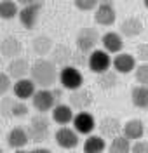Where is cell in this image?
<instances>
[{
  "mask_svg": "<svg viewBox=\"0 0 148 153\" xmlns=\"http://www.w3.org/2000/svg\"><path fill=\"white\" fill-rule=\"evenodd\" d=\"M31 80L40 85L42 89H49L56 84L58 78V71H56V65L51 59H37L31 65Z\"/></svg>",
  "mask_w": 148,
  "mask_h": 153,
  "instance_id": "6da1fadb",
  "label": "cell"
},
{
  "mask_svg": "<svg viewBox=\"0 0 148 153\" xmlns=\"http://www.w3.org/2000/svg\"><path fill=\"white\" fill-rule=\"evenodd\" d=\"M51 132V122L47 117H44V113H39L37 117L31 118L28 127V134H30V141L35 144L44 143Z\"/></svg>",
  "mask_w": 148,
  "mask_h": 153,
  "instance_id": "7a4b0ae2",
  "label": "cell"
},
{
  "mask_svg": "<svg viewBox=\"0 0 148 153\" xmlns=\"http://www.w3.org/2000/svg\"><path fill=\"white\" fill-rule=\"evenodd\" d=\"M59 82L63 89H68V91H79L82 89V84H84V76L79 71L77 66H65L61 68L59 71Z\"/></svg>",
  "mask_w": 148,
  "mask_h": 153,
  "instance_id": "3957f363",
  "label": "cell"
},
{
  "mask_svg": "<svg viewBox=\"0 0 148 153\" xmlns=\"http://www.w3.org/2000/svg\"><path fill=\"white\" fill-rule=\"evenodd\" d=\"M98 42H99V33L96 28H89V26L82 28L77 35V49L84 54L92 52Z\"/></svg>",
  "mask_w": 148,
  "mask_h": 153,
  "instance_id": "277c9868",
  "label": "cell"
},
{
  "mask_svg": "<svg viewBox=\"0 0 148 153\" xmlns=\"http://www.w3.org/2000/svg\"><path fill=\"white\" fill-rule=\"evenodd\" d=\"M87 65H89V70L92 71V73H105V71H108L110 70V65H113V61L110 59V54L106 51H92L91 54H89V59H87Z\"/></svg>",
  "mask_w": 148,
  "mask_h": 153,
  "instance_id": "5b68a950",
  "label": "cell"
},
{
  "mask_svg": "<svg viewBox=\"0 0 148 153\" xmlns=\"http://www.w3.org/2000/svg\"><path fill=\"white\" fill-rule=\"evenodd\" d=\"M54 139H56V143H58L59 148H63V150H73V148H77L79 146V132L75 131V129H70V127H59L56 134H54Z\"/></svg>",
  "mask_w": 148,
  "mask_h": 153,
  "instance_id": "8992f818",
  "label": "cell"
},
{
  "mask_svg": "<svg viewBox=\"0 0 148 153\" xmlns=\"http://www.w3.org/2000/svg\"><path fill=\"white\" fill-rule=\"evenodd\" d=\"M117 19V10L110 0H103L94 12V21L101 26H112Z\"/></svg>",
  "mask_w": 148,
  "mask_h": 153,
  "instance_id": "52a82bcc",
  "label": "cell"
},
{
  "mask_svg": "<svg viewBox=\"0 0 148 153\" xmlns=\"http://www.w3.org/2000/svg\"><path fill=\"white\" fill-rule=\"evenodd\" d=\"M31 101H33L35 110L40 111V113L51 111L56 106V97L52 94V91H49V89H40V91H37L35 96L31 97Z\"/></svg>",
  "mask_w": 148,
  "mask_h": 153,
  "instance_id": "ba28073f",
  "label": "cell"
},
{
  "mask_svg": "<svg viewBox=\"0 0 148 153\" xmlns=\"http://www.w3.org/2000/svg\"><path fill=\"white\" fill-rule=\"evenodd\" d=\"M99 129V136L105 137V139H115L117 136H120L124 125L120 124V120L115 117H105L101 122L98 124Z\"/></svg>",
  "mask_w": 148,
  "mask_h": 153,
  "instance_id": "9c48e42d",
  "label": "cell"
},
{
  "mask_svg": "<svg viewBox=\"0 0 148 153\" xmlns=\"http://www.w3.org/2000/svg\"><path fill=\"white\" fill-rule=\"evenodd\" d=\"M2 113L4 117H14V118H21L28 113V106L25 101H16L12 97L4 96L2 99Z\"/></svg>",
  "mask_w": 148,
  "mask_h": 153,
  "instance_id": "30bf717a",
  "label": "cell"
},
{
  "mask_svg": "<svg viewBox=\"0 0 148 153\" xmlns=\"http://www.w3.org/2000/svg\"><path fill=\"white\" fill-rule=\"evenodd\" d=\"M73 129L79 134L92 136V131L96 129V120L87 111H79V113L75 115V118H73Z\"/></svg>",
  "mask_w": 148,
  "mask_h": 153,
  "instance_id": "8fae6325",
  "label": "cell"
},
{
  "mask_svg": "<svg viewBox=\"0 0 148 153\" xmlns=\"http://www.w3.org/2000/svg\"><path fill=\"white\" fill-rule=\"evenodd\" d=\"M40 9H42V2H37V4H33V5H26V7L21 9L19 21L26 30L35 28V25H37V21H39Z\"/></svg>",
  "mask_w": 148,
  "mask_h": 153,
  "instance_id": "7c38bea8",
  "label": "cell"
},
{
  "mask_svg": "<svg viewBox=\"0 0 148 153\" xmlns=\"http://www.w3.org/2000/svg\"><path fill=\"white\" fill-rule=\"evenodd\" d=\"M92 105V92L86 89V87H82L79 91H73L71 94H70V106L71 108H75V110H80V111H84L86 108Z\"/></svg>",
  "mask_w": 148,
  "mask_h": 153,
  "instance_id": "4fadbf2b",
  "label": "cell"
},
{
  "mask_svg": "<svg viewBox=\"0 0 148 153\" xmlns=\"http://www.w3.org/2000/svg\"><path fill=\"white\" fill-rule=\"evenodd\" d=\"M122 134L127 137L129 141H141V137L147 134V129H145V124L139 118H131V120H127L124 124Z\"/></svg>",
  "mask_w": 148,
  "mask_h": 153,
  "instance_id": "5bb4252c",
  "label": "cell"
},
{
  "mask_svg": "<svg viewBox=\"0 0 148 153\" xmlns=\"http://www.w3.org/2000/svg\"><path fill=\"white\" fill-rule=\"evenodd\" d=\"M113 68L117 73L127 75L132 70H136V57L132 54H127V52H120L113 57Z\"/></svg>",
  "mask_w": 148,
  "mask_h": 153,
  "instance_id": "9a60e30c",
  "label": "cell"
},
{
  "mask_svg": "<svg viewBox=\"0 0 148 153\" xmlns=\"http://www.w3.org/2000/svg\"><path fill=\"white\" fill-rule=\"evenodd\" d=\"M35 82L31 80V78H21V80H16V84L12 87V91H14V96L19 99V101H25V99H28V97H33L35 96Z\"/></svg>",
  "mask_w": 148,
  "mask_h": 153,
  "instance_id": "2e32d148",
  "label": "cell"
},
{
  "mask_svg": "<svg viewBox=\"0 0 148 153\" xmlns=\"http://www.w3.org/2000/svg\"><path fill=\"white\" fill-rule=\"evenodd\" d=\"M28 141H30V134L23 127H14L7 132V144L14 150H23Z\"/></svg>",
  "mask_w": 148,
  "mask_h": 153,
  "instance_id": "e0dca14e",
  "label": "cell"
},
{
  "mask_svg": "<svg viewBox=\"0 0 148 153\" xmlns=\"http://www.w3.org/2000/svg\"><path fill=\"white\" fill-rule=\"evenodd\" d=\"M101 44H103V47H105V51H106L108 54H120V51L124 47L122 37H120V33H117V31H108V33H105V35L101 37Z\"/></svg>",
  "mask_w": 148,
  "mask_h": 153,
  "instance_id": "ac0fdd59",
  "label": "cell"
},
{
  "mask_svg": "<svg viewBox=\"0 0 148 153\" xmlns=\"http://www.w3.org/2000/svg\"><path fill=\"white\" fill-rule=\"evenodd\" d=\"M28 71H31V66H30L28 59H25V57H16V59H12L9 63V66H7V73L10 75V78H16V80L25 78Z\"/></svg>",
  "mask_w": 148,
  "mask_h": 153,
  "instance_id": "d6986e66",
  "label": "cell"
},
{
  "mask_svg": "<svg viewBox=\"0 0 148 153\" xmlns=\"http://www.w3.org/2000/svg\"><path fill=\"white\" fill-rule=\"evenodd\" d=\"M141 31H143V21L136 18V16H129L120 23V33L124 37H129V38L138 37Z\"/></svg>",
  "mask_w": 148,
  "mask_h": 153,
  "instance_id": "ffe728a7",
  "label": "cell"
},
{
  "mask_svg": "<svg viewBox=\"0 0 148 153\" xmlns=\"http://www.w3.org/2000/svg\"><path fill=\"white\" fill-rule=\"evenodd\" d=\"M71 57H73V52H71V49L68 45H65V44H58V45H54L52 49V52H51V61L54 63V65H58V66H66V63L71 61Z\"/></svg>",
  "mask_w": 148,
  "mask_h": 153,
  "instance_id": "44dd1931",
  "label": "cell"
},
{
  "mask_svg": "<svg viewBox=\"0 0 148 153\" xmlns=\"http://www.w3.org/2000/svg\"><path fill=\"white\" fill-rule=\"evenodd\" d=\"M73 118H75V115H73V108L68 105H56L54 106V110H52V120L59 125H68L70 122H73Z\"/></svg>",
  "mask_w": 148,
  "mask_h": 153,
  "instance_id": "7402d4cb",
  "label": "cell"
},
{
  "mask_svg": "<svg viewBox=\"0 0 148 153\" xmlns=\"http://www.w3.org/2000/svg\"><path fill=\"white\" fill-rule=\"evenodd\" d=\"M21 42L16 37H5L2 40V56L7 59H16L21 54Z\"/></svg>",
  "mask_w": 148,
  "mask_h": 153,
  "instance_id": "603a6c76",
  "label": "cell"
},
{
  "mask_svg": "<svg viewBox=\"0 0 148 153\" xmlns=\"http://www.w3.org/2000/svg\"><path fill=\"white\" fill-rule=\"evenodd\" d=\"M131 101L139 110H148V87L136 85L131 91Z\"/></svg>",
  "mask_w": 148,
  "mask_h": 153,
  "instance_id": "cb8c5ba5",
  "label": "cell"
},
{
  "mask_svg": "<svg viewBox=\"0 0 148 153\" xmlns=\"http://www.w3.org/2000/svg\"><path fill=\"white\" fill-rule=\"evenodd\" d=\"M106 150V141L101 136H87L84 141V153H103Z\"/></svg>",
  "mask_w": 148,
  "mask_h": 153,
  "instance_id": "d4e9b609",
  "label": "cell"
},
{
  "mask_svg": "<svg viewBox=\"0 0 148 153\" xmlns=\"http://www.w3.org/2000/svg\"><path fill=\"white\" fill-rule=\"evenodd\" d=\"M52 40H51L47 35H40L33 40V51L39 54V56H45V54H51L52 52Z\"/></svg>",
  "mask_w": 148,
  "mask_h": 153,
  "instance_id": "484cf974",
  "label": "cell"
},
{
  "mask_svg": "<svg viewBox=\"0 0 148 153\" xmlns=\"http://www.w3.org/2000/svg\"><path fill=\"white\" fill-rule=\"evenodd\" d=\"M131 148H132L131 141H129L124 134H120L115 139H112L108 150H110V153H131Z\"/></svg>",
  "mask_w": 148,
  "mask_h": 153,
  "instance_id": "4316f807",
  "label": "cell"
},
{
  "mask_svg": "<svg viewBox=\"0 0 148 153\" xmlns=\"http://www.w3.org/2000/svg\"><path fill=\"white\" fill-rule=\"evenodd\" d=\"M21 10L18 9V4L14 0H2L0 2V14L4 19H12L16 16H19Z\"/></svg>",
  "mask_w": 148,
  "mask_h": 153,
  "instance_id": "83f0119b",
  "label": "cell"
},
{
  "mask_svg": "<svg viewBox=\"0 0 148 153\" xmlns=\"http://www.w3.org/2000/svg\"><path fill=\"white\" fill-rule=\"evenodd\" d=\"M98 84H99V87H101L103 91H110V89H113V87L117 85V73L112 71V70L105 71V73H101V75L98 76Z\"/></svg>",
  "mask_w": 148,
  "mask_h": 153,
  "instance_id": "f1b7e54d",
  "label": "cell"
},
{
  "mask_svg": "<svg viewBox=\"0 0 148 153\" xmlns=\"http://www.w3.org/2000/svg\"><path fill=\"white\" fill-rule=\"evenodd\" d=\"M134 76H136V82H138L139 85L148 87V63L139 65V66L134 70Z\"/></svg>",
  "mask_w": 148,
  "mask_h": 153,
  "instance_id": "f546056e",
  "label": "cell"
},
{
  "mask_svg": "<svg viewBox=\"0 0 148 153\" xmlns=\"http://www.w3.org/2000/svg\"><path fill=\"white\" fill-rule=\"evenodd\" d=\"M101 4L99 0H75V7L79 10H92L98 9V5Z\"/></svg>",
  "mask_w": 148,
  "mask_h": 153,
  "instance_id": "4dcf8cb0",
  "label": "cell"
},
{
  "mask_svg": "<svg viewBox=\"0 0 148 153\" xmlns=\"http://www.w3.org/2000/svg\"><path fill=\"white\" fill-rule=\"evenodd\" d=\"M12 85V78H10V75L7 73V71H2V75H0V91H2V94L5 96V92L9 91Z\"/></svg>",
  "mask_w": 148,
  "mask_h": 153,
  "instance_id": "1f68e13d",
  "label": "cell"
},
{
  "mask_svg": "<svg viewBox=\"0 0 148 153\" xmlns=\"http://www.w3.org/2000/svg\"><path fill=\"white\" fill-rule=\"evenodd\" d=\"M136 57L143 63H148V42L136 45Z\"/></svg>",
  "mask_w": 148,
  "mask_h": 153,
  "instance_id": "d6a6232c",
  "label": "cell"
},
{
  "mask_svg": "<svg viewBox=\"0 0 148 153\" xmlns=\"http://www.w3.org/2000/svg\"><path fill=\"white\" fill-rule=\"evenodd\" d=\"M131 153H148V141H134L132 148H131Z\"/></svg>",
  "mask_w": 148,
  "mask_h": 153,
  "instance_id": "836d02e7",
  "label": "cell"
},
{
  "mask_svg": "<svg viewBox=\"0 0 148 153\" xmlns=\"http://www.w3.org/2000/svg\"><path fill=\"white\" fill-rule=\"evenodd\" d=\"M71 61L75 63V65H84V61H86V57H84V52H77V54H73V57H71Z\"/></svg>",
  "mask_w": 148,
  "mask_h": 153,
  "instance_id": "e575fe53",
  "label": "cell"
},
{
  "mask_svg": "<svg viewBox=\"0 0 148 153\" xmlns=\"http://www.w3.org/2000/svg\"><path fill=\"white\" fill-rule=\"evenodd\" d=\"M30 153H51V150H47V148H33Z\"/></svg>",
  "mask_w": 148,
  "mask_h": 153,
  "instance_id": "d590c367",
  "label": "cell"
},
{
  "mask_svg": "<svg viewBox=\"0 0 148 153\" xmlns=\"http://www.w3.org/2000/svg\"><path fill=\"white\" fill-rule=\"evenodd\" d=\"M18 2H19V4H23V5L26 7V5H33V4H37L39 0H18Z\"/></svg>",
  "mask_w": 148,
  "mask_h": 153,
  "instance_id": "8d00e7d4",
  "label": "cell"
},
{
  "mask_svg": "<svg viewBox=\"0 0 148 153\" xmlns=\"http://www.w3.org/2000/svg\"><path fill=\"white\" fill-rule=\"evenodd\" d=\"M52 94H54V97H56V101L61 99V91H59V89H54V91H52Z\"/></svg>",
  "mask_w": 148,
  "mask_h": 153,
  "instance_id": "74e56055",
  "label": "cell"
},
{
  "mask_svg": "<svg viewBox=\"0 0 148 153\" xmlns=\"http://www.w3.org/2000/svg\"><path fill=\"white\" fill-rule=\"evenodd\" d=\"M16 153H30V152H26V150H16Z\"/></svg>",
  "mask_w": 148,
  "mask_h": 153,
  "instance_id": "f35d334b",
  "label": "cell"
},
{
  "mask_svg": "<svg viewBox=\"0 0 148 153\" xmlns=\"http://www.w3.org/2000/svg\"><path fill=\"white\" fill-rule=\"evenodd\" d=\"M143 4H145V7L148 9V0H143Z\"/></svg>",
  "mask_w": 148,
  "mask_h": 153,
  "instance_id": "ab89813d",
  "label": "cell"
},
{
  "mask_svg": "<svg viewBox=\"0 0 148 153\" xmlns=\"http://www.w3.org/2000/svg\"><path fill=\"white\" fill-rule=\"evenodd\" d=\"M147 136H148V129H147Z\"/></svg>",
  "mask_w": 148,
  "mask_h": 153,
  "instance_id": "60d3db41",
  "label": "cell"
}]
</instances>
